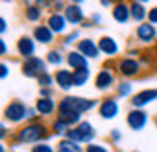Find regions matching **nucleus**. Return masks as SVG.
Returning <instances> with one entry per match:
<instances>
[{"instance_id":"1","label":"nucleus","mask_w":157,"mask_h":152,"mask_svg":"<svg viewBox=\"0 0 157 152\" xmlns=\"http://www.w3.org/2000/svg\"><path fill=\"white\" fill-rule=\"evenodd\" d=\"M52 135L51 127H47L39 121L35 123H25L14 133V141L17 144H37V142H45V138H49Z\"/></svg>"},{"instance_id":"2","label":"nucleus","mask_w":157,"mask_h":152,"mask_svg":"<svg viewBox=\"0 0 157 152\" xmlns=\"http://www.w3.org/2000/svg\"><path fill=\"white\" fill-rule=\"evenodd\" d=\"M101 100H87L82 98V96H64L62 100L58 101V111L56 113H66V111H74V113H87L91 109L99 107Z\"/></svg>"},{"instance_id":"3","label":"nucleus","mask_w":157,"mask_h":152,"mask_svg":"<svg viewBox=\"0 0 157 152\" xmlns=\"http://www.w3.org/2000/svg\"><path fill=\"white\" fill-rule=\"evenodd\" d=\"M27 115H29V107L21 100H12L10 103H6V107L2 111L4 123H12V125H17V123H21V121H27Z\"/></svg>"},{"instance_id":"4","label":"nucleus","mask_w":157,"mask_h":152,"mask_svg":"<svg viewBox=\"0 0 157 152\" xmlns=\"http://www.w3.org/2000/svg\"><path fill=\"white\" fill-rule=\"evenodd\" d=\"M95 137H97V133H95V127L89 123V121H82L78 127H74V129H70L68 133H66L64 138H70V141H74L78 144H91L95 141Z\"/></svg>"},{"instance_id":"5","label":"nucleus","mask_w":157,"mask_h":152,"mask_svg":"<svg viewBox=\"0 0 157 152\" xmlns=\"http://www.w3.org/2000/svg\"><path fill=\"white\" fill-rule=\"evenodd\" d=\"M142 63L134 57H122L117 60V72L124 80H130V78H136L142 74Z\"/></svg>"},{"instance_id":"6","label":"nucleus","mask_w":157,"mask_h":152,"mask_svg":"<svg viewBox=\"0 0 157 152\" xmlns=\"http://www.w3.org/2000/svg\"><path fill=\"white\" fill-rule=\"evenodd\" d=\"M43 72H49L47 70V60L37 57V55L31 57V59H25L21 63V74L25 78H35V80H37Z\"/></svg>"},{"instance_id":"7","label":"nucleus","mask_w":157,"mask_h":152,"mask_svg":"<svg viewBox=\"0 0 157 152\" xmlns=\"http://www.w3.org/2000/svg\"><path fill=\"white\" fill-rule=\"evenodd\" d=\"M99 117L105 119V121H113L118 117L120 113V103H118V98H114V96H109V98H103L99 101Z\"/></svg>"},{"instance_id":"8","label":"nucleus","mask_w":157,"mask_h":152,"mask_svg":"<svg viewBox=\"0 0 157 152\" xmlns=\"http://www.w3.org/2000/svg\"><path fill=\"white\" fill-rule=\"evenodd\" d=\"M134 35H136L138 43H142V45H151V43H155V39H157V26H153V23H149V22L138 23Z\"/></svg>"},{"instance_id":"9","label":"nucleus","mask_w":157,"mask_h":152,"mask_svg":"<svg viewBox=\"0 0 157 152\" xmlns=\"http://www.w3.org/2000/svg\"><path fill=\"white\" fill-rule=\"evenodd\" d=\"M147 121H149V115L144 111V109L132 107L128 111V115H126V125H128V129H132V131H144L146 125H147Z\"/></svg>"},{"instance_id":"10","label":"nucleus","mask_w":157,"mask_h":152,"mask_svg":"<svg viewBox=\"0 0 157 152\" xmlns=\"http://www.w3.org/2000/svg\"><path fill=\"white\" fill-rule=\"evenodd\" d=\"M153 101H157V88H146V90H140V92H136L132 96L130 105L136 109H144L146 105H149Z\"/></svg>"},{"instance_id":"11","label":"nucleus","mask_w":157,"mask_h":152,"mask_svg":"<svg viewBox=\"0 0 157 152\" xmlns=\"http://www.w3.org/2000/svg\"><path fill=\"white\" fill-rule=\"evenodd\" d=\"M35 49H37V41H35L33 37H29V35L20 37V39H17V43H16V53L20 55L23 60L35 57Z\"/></svg>"},{"instance_id":"12","label":"nucleus","mask_w":157,"mask_h":152,"mask_svg":"<svg viewBox=\"0 0 157 152\" xmlns=\"http://www.w3.org/2000/svg\"><path fill=\"white\" fill-rule=\"evenodd\" d=\"M114 82H117V80H114L113 70L111 68H105V66L93 78V84H95V88H97L99 92H107V90H111L114 86Z\"/></svg>"},{"instance_id":"13","label":"nucleus","mask_w":157,"mask_h":152,"mask_svg":"<svg viewBox=\"0 0 157 152\" xmlns=\"http://www.w3.org/2000/svg\"><path fill=\"white\" fill-rule=\"evenodd\" d=\"M76 51H80L83 57H87V59H91V60L99 59V55H101L97 41H95V39H89V37H82L80 43L76 45Z\"/></svg>"},{"instance_id":"14","label":"nucleus","mask_w":157,"mask_h":152,"mask_svg":"<svg viewBox=\"0 0 157 152\" xmlns=\"http://www.w3.org/2000/svg\"><path fill=\"white\" fill-rule=\"evenodd\" d=\"M47 26L51 27V31L54 35H64L66 29H68V20H66L64 14H56V12H51L49 18H47Z\"/></svg>"},{"instance_id":"15","label":"nucleus","mask_w":157,"mask_h":152,"mask_svg":"<svg viewBox=\"0 0 157 152\" xmlns=\"http://www.w3.org/2000/svg\"><path fill=\"white\" fill-rule=\"evenodd\" d=\"M31 37L37 41V43H41V45H52V43H54V37H56V35L51 31V27L47 26V23H37V26L33 27Z\"/></svg>"},{"instance_id":"16","label":"nucleus","mask_w":157,"mask_h":152,"mask_svg":"<svg viewBox=\"0 0 157 152\" xmlns=\"http://www.w3.org/2000/svg\"><path fill=\"white\" fill-rule=\"evenodd\" d=\"M97 45H99V51L101 55H105V57H117L118 51H120V45L118 41L111 37V35H103V37L97 39Z\"/></svg>"},{"instance_id":"17","label":"nucleus","mask_w":157,"mask_h":152,"mask_svg":"<svg viewBox=\"0 0 157 152\" xmlns=\"http://www.w3.org/2000/svg\"><path fill=\"white\" fill-rule=\"evenodd\" d=\"M54 84L62 90V92H70L74 88V74L68 68H58L54 72Z\"/></svg>"},{"instance_id":"18","label":"nucleus","mask_w":157,"mask_h":152,"mask_svg":"<svg viewBox=\"0 0 157 152\" xmlns=\"http://www.w3.org/2000/svg\"><path fill=\"white\" fill-rule=\"evenodd\" d=\"M64 16H66V20H68L70 26H80V23L83 26V23H86L83 8H82V6H78V4H68V6H66Z\"/></svg>"},{"instance_id":"19","label":"nucleus","mask_w":157,"mask_h":152,"mask_svg":"<svg viewBox=\"0 0 157 152\" xmlns=\"http://www.w3.org/2000/svg\"><path fill=\"white\" fill-rule=\"evenodd\" d=\"M35 109H37L39 117H51L54 111H58V103L52 98H37V101H35Z\"/></svg>"},{"instance_id":"20","label":"nucleus","mask_w":157,"mask_h":152,"mask_svg":"<svg viewBox=\"0 0 157 152\" xmlns=\"http://www.w3.org/2000/svg\"><path fill=\"white\" fill-rule=\"evenodd\" d=\"M66 63L72 70H82V68H89V59L83 57L80 51L72 49L68 55H66Z\"/></svg>"},{"instance_id":"21","label":"nucleus","mask_w":157,"mask_h":152,"mask_svg":"<svg viewBox=\"0 0 157 152\" xmlns=\"http://www.w3.org/2000/svg\"><path fill=\"white\" fill-rule=\"evenodd\" d=\"M111 16L114 22L118 23H128L132 20V14H130V2H124V4H114L113 10H111Z\"/></svg>"},{"instance_id":"22","label":"nucleus","mask_w":157,"mask_h":152,"mask_svg":"<svg viewBox=\"0 0 157 152\" xmlns=\"http://www.w3.org/2000/svg\"><path fill=\"white\" fill-rule=\"evenodd\" d=\"M147 8H146V4H142V2H136V0H132L130 2V14H132V22H136V23H144V22H147Z\"/></svg>"},{"instance_id":"23","label":"nucleus","mask_w":157,"mask_h":152,"mask_svg":"<svg viewBox=\"0 0 157 152\" xmlns=\"http://www.w3.org/2000/svg\"><path fill=\"white\" fill-rule=\"evenodd\" d=\"M56 152H86V148H82V144L70 141V138H60L56 144Z\"/></svg>"},{"instance_id":"24","label":"nucleus","mask_w":157,"mask_h":152,"mask_svg":"<svg viewBox=\"0 0 157 152\" xmlns=\"http://www.w3.org/2000/svg\"><path fill=\"white\" fill-rule=\"evenodd\" d=\"M74 74V88H83L91 78V70L89 68H82V70H72Z\"/></svg>"},{"instance_id":"25","label":"nucleus","mask_w":157,"mask_h":152,"mask_svg":"<svg viewBox=\"0 0 157 152\" xmlns=\"http://www.w3.org/2000/svg\"><path fill=\"white\" fill-rule=\"evenodd\" d=\"M45 60H47V64H51V66H62V63L66 60V57H64V53L60 51V49H51L49 53H47V57H45Z\"/></svg>"},{"instance_id":"26","label":"nucleus","mask_w":157,"mask_h":152,"mask_svg":"<svg viewBox=\"0 0 157 152\" xmlns=\"http://www.w3.org/2000/svg\"><path fill=\"white\" fill-rule=\"evenodd\" d=\"M134 84L130 80H122L118 82V86H114V94H117V98H128V96H134Z\"/></svg>"},{"instance_id":"27","label":"nucleus","mask_w":157,"mask_h":152,"mask_svg":"<svg viewBox=\"0 0 157 152\" xmlns=\"http://www.w3.org/2000/svg\"><path fill=\"white\" fill-rule=\"evenodd\" d=\"M41 18H43V8H39L37 4L25 6V20L27 22L37 23V22H41Z\"/></svg>"},{"instance_id":"28","label":"nucleus","mask_w":157,"mask_h":152,"mask_svg":"<svg viewBox=\"0 0 157 152\" xmlns=\"http://www.w3.org/2000/svg\"><path fill=\"white\" fill-rule=\"evenodd\" d=\"M68 131H70V127L66 125V123H64V121L60 119V117L52 119V123H51V133H52L54 137H62V138H64Z\"/></svg>"},{"instance_id":"29","label":"nucleus","mask_w":157,"mask_h":152,"mask_svg":"<svg viewBox=\"0 0 157 152\" xmlns=\"http://www.w3.org/2000/svg\"><path fill=\"white\" fill-rule=\"evenodd\" d=\"M58 117L64 121L70 129H74L82 123V113H74V111H66V113H58Z\"/></svg>"},{"instance_id":"30","label":"nucleus","mask_w":157,"mask_h":152,"mask_svg":"<svg viewBox=\"0 0 157 152\" xmlns=\"http://www.w3.org/2000/svg\"><path fill=\"white\" fill-rule=\"evenodd\" d=\"M80 39H82V31H80V29H72V31L70 33H66L64 35V39H62V45L64 47H72V45H78V43H80Z\"/></svg>"},{"instance_id":"31","label":"nucleus","mask_w":157,"mask_h":152,"mask_svg":"<svg viewBox=\"0 0 157 152\" xmlns=\"http://www.w3.org/2000/svg\"><path fill=\"white\" fill-rule=\"evenodd\" d=\"M37 84H39V88H52L54 74H51V72H43V74L37 78Z\"/></svg>"},{"instance_id":"32","label":"nucleus","mask_w":157,"mask_h":152,"mask_svg":"<svg viewBox=\"0 0 157 152\" xmlns=\"http://www.w3.org/2000/svg\"><path fill=\"white\" fill-rule=\"evenodd\" d=\"M86 152H111L109 144H99V142H91L86 146Z\"/></svg>"},{"instance_id":"33","label":"nucleus","mask_w":157,"mask_h":152,"mask_svg":"<svg viewBox=\"0 0 157 152\" xmlns=\"http://www.w3.org/2000/svg\"><path fill=\"white\" fill-rule=\"evenodd\" d=\"M31 152H54V148L49 142H37V144H33Z\"/></svg>"},{"instance_id":"34","label":"nucleus","mask_w":157,"mask_h":152,"mask_svg":"<svg viewBox=\"0 0 157 152\" xmlns=\"http://www.w3.org/2000/svg\"><path fill=\"white\" fill-rule=\"evenodd\" d=\"M109 137H111V142H114V144H118L120 141H122V133H120V129H113Z\"/></svg>"},{"instance_id":"35","label":"nucleus","mask_w":157,"mask_h":152,"mask_svg":"<svg viewBox=\"0 0 157 152\" xmlns=\"http://www.w3.org/2000/svg\"><path fill=\"white\" fill-rule=\"evenodd\" d=\"M147 22L153 23V26H157V6L149 8V12H147Z\"/></svg>"},{"instance_id":"36","label":"nucleus","mask_w":157,"mask_h":152,"mask_svg":"<svg viewBox=\"0 0 157 152\" xmlns=\"http://www.w3.org/2000/svg\"><path fill=\"white\" fill-rule=\"evenodd\" d=\"M39 98H52V88H39Z\"/></svg>"},{"instance_id":"37","label":"nucleus","mask_w":157,"mask_h":152,"mask_svg":"<svg viewBox=\"0 0 157 152\" xmlns=\"http://www.w3.org/2000/svg\"><path fill=\"white\" fill-rule=\"evenodd\" d=\"M89 22H91V26H99V23H103V16L101 14H91Z\"/></svg>"},{"instance_id":"38","label":"nucleus","mask_w":157,"mask_h":152,"mask_svg":"<svg viewBox=\"0 0 157 152\" xmlns=\"http://www.w3.org/2000/svg\"><path fill=\"white\" fill-rule=\"evenodd\" d=\"M8 70H10V66H8V63L4 60V63L0 64V78H2V80H4L6 76H8Z\"/></svg>"},{"instance_id":"39","label":"nucleus","mask_w":157,"mask_h":152,"mask_svg":"<svg viewBox=\"0 0 157 152\" xmlns=\"http://www.w3.org/2000/svg\"><path fill=\"white\" fill-rule=\"evenodd\" d=\"M8 133H10L8 125H6V123H2V127H0V137H2V138H6V137H8Z\"/></svg>"},{"instance_id":"40","label":"nucleus","mask_w":157,"mask_h":152,"mask_svg":"<svg viewBox=\"0 0 157 152\" xmlns=\"http://www.w3.org/2000/svg\"><path fill=\"white\" fill-rule=\"evenodd\" d=\"M0 55H8V47H6V41L4 39H0Z\"/></svg>"},{"instance_id":"41","label":"nucleus","mask_w":157,"mask_h":152,"mask_svg":"<svg viewBox=\"0 0 157 152\" xmlns=\"http://www.w3.org/2000/svg\"><path fill=\"white\" fill-rule=\"evenodd\" d=\"M140 63H142V66L144 64H151V57H147V55H140Z\"/></svg>"},{"instance_id":"42","label":"nucleus","mask_w":157,"mask_h":152,"mask_svg":"<svg viewBox=\"0 0 157 152\" xmlns=\"http://www.w3.org/2000/svg\"><path fill=\"white\" fill-rule=\"evenodd\" d=\"M99 4L103 6V8H111V10H113V6H114L113 0H99Z\"/></svg>"},{"instance_id":"43","label":"nucleus","mask_w":157,"mask_h":152,"mask_svg":"<svg viewBox=\"0 0 157 152\" xmlns=\"http://www.w3.org/2000/svg\"><path fill=\"white\" fill-rule=\"evenodd\" d=\"M6 29H8V22H6L4 18H2V20H0V31L6 33Z\"/></svg>"},{"instance_id":"44","label":"nucleus","mask_w":157,"mask_h":152,"mask_svg":"<svg viewBox=\"0 0 157 152\" xmlns=\"http://www.w3.org/2000/svg\"><path fill=\"white\" fill-rule=\"evenodd\" d=\"M86 0H68V4H78V6H82Z\"/></svg>"},{"instance_id":"45","label":"nucleus","mask_w":157,"mask_h":152,"mask_svg":"<svg viewBox=\"0 0 157 152\" xmlns=\"http://www.w3.org/2000/svg\"><path fill=\"white\" fill-rule=\"evenodd\" d=\"M60 2V0H47V4H49V8H52V6L54 4H58Z\"/></svg>"},{"instance_id":"46","label":"nucleus","mask_w":157,"mask_h":152,"mask_svg":"<svg viewBox=\"0 0 157 152\" xmlns=\"http://www.w3.org/2000/svg\"><path fill=\"white\" fill-rule=\"evenodd\" d=\"M23 2H25L27 6H31V4H35V2H37V0H23Z\"/></svg>"},{"instance_id":"47","label":"nucleus","mask_w":157,"mask_h":152,"mask_svg":"<svg viewBox=\"0 0 157 152\" xmlns=\"http://www.w3.org/2000/svg\"><path fill=\"white\" fill-rule=\"evenodd\" d=\"M114 4H124V2H128V0H113Z\"/></svg>"},{"instance_id":"48","label":"nucleus","mask_w":157,"mask_h":152,"mask_svg":"<svg viewBox=\"0 0 157 152\" xmlns=\"http://www.w3.org/2000/svg\"><path fill=\"white\" fill-rule=\"evenodd\" d=\"M136 2H142V4H147V2H151V0H136Z\"/></svg>"},{"instance_id":"49","label":"nucleus","mask_w":157,"mask_h":152,"mask_svg":"<svg viewBox=\"0 0 157 152\" xmlns=\"http://www.w3.org/2000/svg\"><path fill=\"white\" fill-rule=\"evenodd\" d=\"M155 127H157V117H155Z\"/></svg>"},{"instance_id":"50","label":"nucleus","mask_w":157,"mask_h":152,"mask_svg":"<svg viewBox=\"0 0 157 152\" xmlns=\"http://www.w3.org/2000/svg\"><path fill=\"white\" fill-rule=\"evenodd\" d=\"M132 152H138V150H132Z\"/></svg>"}]
</instances>
